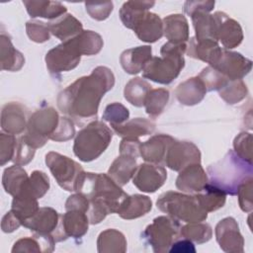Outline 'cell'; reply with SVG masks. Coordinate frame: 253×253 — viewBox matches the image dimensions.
<instances>
[{
  "mask_svg": "<svg viewBox=\"0 0 253 253\" xmlns=\"http://www.w3.org/2000/svg\"><path fill=\"white\" fill-rule=\"evenodd\" d=\"M186 48V43L165 42L160 48L161 57H151L145 64L142 69L143 78L164 85L173 82L185 66Z\"/></svg>",
  "mask_w": 253,
  "mask_h": 253,
  "instance_id": "obj_4",
  "label": "cell"
},
{
  "mask_svg": "<svg viewBox=\"0 0 253 253\" xmlns=\"http://www.w3.org/2000/svg\"><path fill=\"white\" fill-rule=\"evenodd\" d=\"M26 32L29 39L38 43L44 42L50 39V31L48 26L42 21L32 20L27 22Z\"/></svg>",
  "mask_w": 253,
  "mask_h": 253,
  "instance_id": "obj_47",
  "label": "cell"
},
{
  "mask_svg": "<svg viewBox=\"0 0 253 253\" xmlns=\"http://www.w3.org/2000/svg\"><path fill=\"white\" fill-rule=\"evenodd\" d=\"M22 225L21 219L16 215L13 211H8L3 217L1 221V229L5 233H11L17 230Z\"/></svg>",
  "mask_w": 253,
  "mask_h": 253,
  "instance_id": "obj_55",
  "label": "cell"
},
{
  "mask_svg": "<svg viewBox=\"0 0 253 253\" xmlns=\"http://www.w3.org/2000/svg\"><path fill=\"white\" fill-rule=\"evenodd\" d=\"M201 163V151L191 141L175 140L168 148L164 165L174 171H181L190 164Z\"/></svg>",
  "mask_w": 253,
  "mask_h": 253,
  "instance_id": "obj_13",
  "label": "cell"
},
{
  "mask_svg": "<svg viewBox=\"0 0 253 253\" xmlns=\"http://www.w3.org/2000/svg\"><path fill=\"white\" fill-rule=\"evenodd\" d=\"M210 176L209 183L219 188L226 195L237 194L238 187L247 179L252 178V163L241 159L233 150L219 161L210 165L207 169Z\"/></svg>",
  "mask_w": 253,
  "mask_h": 253,
  "instance_id": "obj_3",
  "label": "cell"
},
{
  "mask_svg": "<svg viewBox=\"0 0 253 253\" xmlns=\"http://www.w3.org/2000/svg\"><path fill=\"white\" fill-rule=\"evenodd\" d=\"M156 207L162 212L187 223L207 219L208 212L200 206L195 195L168 191L159 196Z\"/></svg>",
  "mask_w": 253,
  "mask_h": 253,
  "instance_id": "obj_6",
  "label": "cell"
},
{
  "mask_svg": "<svg viewBox=\"0 0 253 253\" xmlns=\"http://www.w3.org/2000/svg\"><path fill=\"white\" fill-rule=\"evenodd\" d=\"M137 168L136 158L126 154H120L111 164L108 175L120 186L126 185L133 177Z\"/></svg>",
  "mask_w": 253,
  "mask_h": 253,
  "instance_id": "obj_29",
  "label": "cell"
},
{
  "mask_svg": "<svg viewBox=\"0 0 253 253\" xmlns=\"http://www.w3.org/2000/svg\"><path fill=\"white\" fill-rule=\"evenodd\" d=\"M65 210L81 211L87 213L89 210V200L82 193H76L68 197L65 202Z\"/></svg>",
  "mask_w": 253,
  "mask_h": 253,
  "instance_id": "obj_53",
  "label": "cell"
},
{
  "mask_svg": "<svg viewBox=\"0 0 253 253\" xmlns=\"http://www.w3.org/2000/svg\"><path fill=\"white\" fill-rule=\"evenodd\" d=\"M151 90V85L142 77H134L130 79L125 86V99L135 107L144 106L147 94Z\"/></svg>",
  "mask_w": 253,
  "mask_h": 253,
  "instance_id": "obj_39",
  "label": "cell"
},
{
  "mask_svg": "<svg viewBox=\"0 0 253 253\" xmlns=\"http://www.w3.org/2000/svg\"><path fill=\"white\" fill-rule=\"evenodd\" d=\"M141 142L138 138L124 137L120 144V154H126L137 158L139 154V147Z\"/></svg>",
  "mask_w": 253,
  "mask_h": 253,
  "instance_id": "obj_54",
  "label": "cell"
},
{
  "mask_svg": "<svg viewBox=\"0 0 253 253\" xmlns=\"http://www.w3.org/2000/svg\"><path fill=\"white\" fill-rule=\"evenodd\" d=\"M152 209V201L149 197L134 194L127 196L121 204L117 213L124 219H134L145 215Z\"/></svg>",
  "mask_w": 253,
  "mask_h": 253,
  "instance_id": "obj_24",
  "label": "cell"
},
{
  "mask_svg": "<svg viewBox=\"0 0 253 253\" xmlns=\"http://www.w3.org/2000/svg\"><path fill=\"white\" fill-rule=\"evenodd\" d=\"M17 138L14 134L0 133V165L4 166L11 161L15 154Z\"/></svg>",
  "mask_w": 253,
  "mask_h": 253,
  "instance_id": "obj_49",
  "label": "cell"
},
{
  "mask_svg": "<svg viewBox=\"0 0 253 253\" xmlns=\"http://www.w3.org/2000/svg\"><path fill=\"white\" fill-rule=\"evenodd\" d=\"M76 192L89 200L87 215L91 224L100 223L108 214L117 212L128 196L108 174L92 172H84Z\"/></svg>",
  "mask_w": 253,
  "mask_h": 253,
  "instance_id": "obj_2",
  "label": "cell"
},
{
  "mask_svg": "<svg viewBox=\"0 0 253 253\" xmlns=\"http://www.w3.org/2000/svg\"><path fill=\"white\" fill-rule=\"evenodd\" d=\"M85 8L89 16L97 21L106 20L114 9L112 1L103 2V3H85Z\"/></svg>",
  "mask_w": 253,
  "mask_h": 253,
  "instance_id": "obj_52",
  "label": "cell"
},
{
  "mask_svg": "<svg viewBox=\"0 0 253 253\" xmlns=\"http://www.w3.org/2000/svg\"><path fill=\"white\" fill-rule=\"evenodd\" d=\"M252 188H253V179L249 178L244 181L237 190L238 203L240 209L245 212H250L253 210L252 204Z\"/></svg>",
  "mask_w": 253,
  "mask_h": 253,
  "instance_id": "obj_51",
  "label": "cell"
},
{
  "mask_svg": "<svg viewBox=\"0 0 253 253\" xmlns=\"http://www.w3.org/2000/svg\"><path fill=\"white\" fill-rule=\"evenodd\" d=\"M0 63L1 69L7 71H19L25 64L24 55L17 50L9 35L2 32L0 35Z\"/></svg>",
  "mask_w": 253,
  "mask_h": 253,
  "instance_id": "obj_28",
  "label": "cell"
},
{
  "mask_svg": "<svg viewBox=\"0 0 253 253\" xmlns=\"http://www.w3.org/2000/svg\"><path fill=\"white\" fill-rule=\"evenodd\" d=\"M154 1H126L120 9L122 23L127 29L132 30L140 17L154 6Z\"/></svg>",
  "mask_w": 253,
  "mask_h": 253,
  "instance_id": "obj_35",
  "label": "cell"
},
{
  "mask_svg": "<svg viewBox=\"0 0 253 253\" xmlns=\"http://www.w3.org/2000/svg\"><path fill=\"white\" fill-rule=\"evenodd\" d=\"M38 199L32 196L25 190H22L17 196L13 197L11 211H13L16 215L23 222L33 216L39 211Z\"/></svg>",
  "mask_w": 253,
  "mask_h": 253,
  "instance_id": "obj_38",
  "label": "cell"
},
{
  "mask_svg": "<svg viewBox=\"0 0 253 253\" xmlns=\"http://www.w3.org/2000/svg\"><path fill=\"white\" fill-rule=\"evenodd\" d=\"M83 37L78 36L62 42L45 54V64L51 75L57 76L61 72L74 69L80 62L81 55H86Z\"/></svg>",
  "mask_w": 253,
  "mask_h": 253,
  "instance_id": "obj_7",
  "label": "cell"
},
{
  "mask_svg": "<svg viewBox=\"0 0 253 253\" xmlns=\"http://www.w3.org/2000/svg\"><path fill=\"white\" fill-rule=\"evenodd\" d=\"M195 29L197 40L211 39L217 42L216 39V19L214 14H209L206 11H195L190 15Z\"/></svg>",
  "mask_w": 253,
  "mask_h": 253,
  "instance_id": "obj_34",
  "label": "cell"
},
{
  "mask_svg": "<svg viewBox=\"0 0 253 253\" xmlns=\"http://www.w3.org/2000/svg\"><path fill=\"white\" fill-rule=\"evenodd\" d=\"M45 164L63 190L76 192L78 183L85 172L79 163L58 152L49 151L45 154Z\"/></svg>",
  "mask_w": 253,
  "mask_h": 253,
  "instance_id": "obj_10",
  "label": "cell"
},
{
  "mask_svg": "<svg viewBox=\"0 0 253 253\" xmlns=\"http://www.w3.org/2000/svg\"><path fill=\"white\" fill-rule=\"evenodd\" d=\"M171 253H195L196 248L192 241L184 238L182 240H176L170 247Z\"/></svg>",
  "mask_w": 253,
  "mask_h": 253,
  "instance_id": "obj_57",
  "label": "cell"
},
{
  "mask_svg": "<svg viewBox=\"0 0 253 253\" xmlns=\"http://www.w3.org/2000/svg\"><path fill=\"white\" fill-rule=\"evenodd\" d=\"M49 189V178L48 176L40 170H35L32 172L28 181L26 182L22 190L27 191L36 199L42 198Z\"/></svg>",
  "mask_w": 253,
  "mask_h": 253,
  "instance_id": "obj_43",
  "label": "cell"
},
{
  "mask_svg": "<svg viewBox=\"0 0 253 253\" xmlns=\"http://www.w3.org/2000/svg\"><path fill=\"white\" fill-rule=\"evenodd\" d=\"M36 153V148H34L31 144H29L24 136H20L17 139V144H16V149H15V154L12 159L14 164L24 166L30 163Z\"/></svg>",
  "mask_w": 253,
  "mask_h": 253,
  "instance_id": "obj_48",
  "label": "cell"
},
{
  "mask_svg": "<svg viewBox=\"0 0 253 253\" xmlns=\"http://www.w3.org/2000/svg\"><path fill=\"white\" fill-rule=\"evenodd\" d=\"M152 57L150 45H139L126 49L120 56L123 69L128 74H137L144 68L145 64Z\"/></svg>",
  "mask_w": 253,
  "mask_h": 253,
  "instance_id": "obj_22",
  "label": "cell"
},
{
  "mask_svg": "<svg viewBox=\"0 0 253 253\" xmlns=\"http://www.w3.org/2000/svg\"><path fill=\"white\" fill-rule=\"evenodd\" d=\"M194 195L196 196L200 206L207 212L219 210L224 206L226 201V194L209 182L201 192Z\"/></svg>",
  "mask_w": 253,
  "mask_h": 253,
  "instance_id": "obj_36",
  "label": "cell"
},
{
  "mask_svg": "<svg viewBox=\"0 0 253 253\" xmlns=\"http://www.w3.org/2000/svg\"><path fill=\"white\" fill-rule=\"evenodd\" d=\"M180 230L181 224L178 219L170 215H161L146 226L142 237L155 253H165L181 236Z\"/></svg>",
  "mask_w": 253,
  "mask_h": 253,
  "instance_id": "obj_9",
  "label": "cell"
},
{
  "mask_svg": "<svg viewBox=\"0 0 253 253\" xmlns=\"http://www.w3.org/2000/svg\"><path fill=\"white\" fill-rule=\"evenodd\" d=\"M132 31L140 41L148 43L155 42L163 36V23L157 14L146 11L136 22Z\"/></svg>",
  "mask_w": 253,
  "mask_h": 253,
  "instance_id": "obj_21",
  "label": "cell"
},
{
  "mask_svg": "<svg viewBox=\"0 0 253 253\" xmlns=\"http://www.w3.org/2000/svg\"><path fill=\"white\" fill-rule=\"evenodd\" d=\"M155 123L145 118H134L123 125H112L113 131L122 137L138 138L151 134L155 130Z\"/></svg>",
  "mask_w": 253,
  "mask_h": 253,
  "instance_id": "obj_31",
  "label": "cell"
},
{
  "mask_svg": "<svg viewBox=\"0 0 253 253\" xmlns=\"http://www.w3.org/2000/svg\"><path fill=\"white\" fill-rule=\"evenodd\" d=\"M214 4V1H186L184 11L189 16L195 11H206L210 13L213 9Z\"/></svg>",
  "mask_w": 253,
  "mask_h": 253,
  "instance_id": "obj_56",
  "label": "cell"
},
{
  "mask_svg": "<svg viewBox=\"0 0 253 253\" xmlns=\"http://www.w3.org/2000/svg\"><path fill=\"white\" fill-rule=\"evenodd\" d=\"M180 235L192 242L203 244L208 242L212 236V229L209 223L192 222L181 226Z\"/></svg>",
  "mask_w": 253,
  "mask_h": 253,
  "instance_id": "obj_41",
  "label": "cell"
},
{
  "mask_svg": "<svg viewBox=\"0 0 253 253\" xmlns=\"http://www.w3.org/2000/svg\"><path fill=\"white\" fill-rule=\"evenodd\" d=\"M215 239L221 250L227 253H242L244 238L239 231L237 221L231 217L221 219L215 226Z\"/></svg>",
  "mask_w": 253,
  "mask_h": 253,
  "instance_id": "obj_14",
  "label": "cell"
},
{
  "mask_svg": "<svg viewBox=\"0 0 253 253\" xmlns=\"http://www.w3.org/2000/svg\"><path fill=\"white\" fill-rule=\"evenodd\" d=\"M23 226L34 233L51 235L55 242L66 239L62 231L61 214L50 207L40 208L33 216L23 222Z\"/></svg>",
  "mask_w": 253,
  "mask_h": 253,
  "instance_id": "obj_11",
  "label": "cell"
},
{
  "mask_svg": "<svg viewBox=\"0 0 253 253\" xmlns=\"http://www.w3.org/2000/svg\"><path fill=\"white\" fill-rule=\"evenodd\" d=\"M176 139L169 134H155L140 144L139 154L146 162L162 164L164 163L169 146Z\"/></svg>",
  "mask_w": 253,
  "mask_h": 253,
  "instance_id": "obj_19",
  "label": "cell"
},
{
  "mask_svg": "<svg viewBox=\"0 0 253 253\" xmlns=\"http://www.w3.org/2000/svg\"><path fill=\"white\" fill-rule=\"evenodd\" d=\"M170 98V93L165 88L151 89L146 96L144 106L146 114L155 119L162 114Z\"/></svg>",
  "mask_w": 253,
  "mask_h": 253,
  "instance_id": "obj_40",
  "label": "cell"
},
{
  "mask_svg": "<svg viewBox=\"0 0 253 253\" xmlns=\"http://www.w3.org/2000/svg\"><path fill=\"white\" fill-rule=\"evenodd\" d=\"M29 176L24 168L14 164L6 168L2 175V186L5 192L13 197L17 196L24 188Z\"/></svg>",
  "mask_w": 253,
  "mask_h": 253,
  "instance_id": "obj_37",
  "label": "cell"
},
{
  "mask_svg": "<svg viewBox=\"0 0 253 253\" xmlns=\"http://www.w3.org/2000/svg\"><path fill=\"white\" fill-rule=\"evenodd\" d=\"M55 241L50 235L34 233L33 237H24L17 240L12 248L13 253L20 252H52L54 250Z\"/></svg>",
  "mask_w": 253,
  "mask_h": 253,
  "instance_id": "obj_32",
  "label": "cell"
},
{
  "mask_svg": "<svg viewBox=\"0 0 253 253\" xmlns=\"http://www.w3.org/2000/svg\"><path fill=\"white\" fill-rule=\"evenodd\" d=\"M198 77L202 80L204 83L207 92L208 91H213V90H220L226 82L229 80L224 75L219 73L216 69H214L211 66H207L204 68Z\"/></svg>",
  "mask_w": 253,
  "mask_h": 253,
  "instance_id": "obj_44",
  "label": "cell"
},
{
  "mask_svg": "<svg viewBox=\"0 0 253 253\" xmlns=\"http://www.w3.org/2000/svg\"><path fill=\"white\" fill-rule=\"evenodd\" d=\"M218 95L228 105H234L246 98L248 89L242 79L228 80L226 84L218 90Z\"/></svg>",
  "mask_w": 253,
  "mask_h": 253,
  "instance_id": "obj_42",
  "label": "cell"
},
{
  "mask_svg": "<svg viewBox=\"0 0 253 253\" xmlns=\"http://www.w3.org/2000/svg\"><path fill=\"white\" fill-rule=\"evenodd\" d=\"M216 19V39L225 49L238 46L243 40V32L239 23L229 18L224 12L214 13Z\"/></svg>",
  "mask_w": 253,
  "mask_h": 253,
  "instance_id": "obj_16",
  "label": "cell"
},
{
  "mask_svg": "<svg viewBox=\"0 0 253 253\" xmlns=\"http://www.w3.org/2000/svg\"><path fill=\"white\" fill-rule=\"evenodd\" d=\"M50 34L62 42L68 41L83 32V26L71 14H64L59 18L47 23Z\"/></svg>",
  "mask_w": 253,
  "mask_h": 253,
  "instance_id": "obj_27",
  "label": "cell"
},
{
  "mask_svg": "<svg viewBox=\"0 0 253 253\" xmlns=\"http://www.w3.org/2000/svg\"><path fill=\"white\" fill-rule=\"evenodd\" d=\"M167 179L163 166L153 163H142L137 166L132 177L133 185L143 193H154L161 188Z\"/></svg>",
  "mask_w": 253,
  "mask_h": 253,
  "instance_id": "obj_15",
  "label": "cell"
},
{
  "mask_svg": "<svg viewBox=\"0 0 253 253\" xmlns=\"http://www.w3.org/2000/svg\"><path fill=\"white\" fill-rule=\"evenodd\" d=\"M74 135H75L74 122L68 117H60L59 125L55 132L51 135L50 140H53L56 142L67 141L71 139Z\"/></svg>",
  "mask_w": 253,
  "mask_h": 253,
  "instance_id": "obj_50",
  "label": "cell"
},
{
  "mask_svg": "<svg viewBox=\"0 0 253 253\" xmlns=\"http://www.w3.org/2000/svg\"><path fill=\"white\" fill-rule=\"evenodd\" d=\"M115 85V76L106 66H97L62 90L56 99L61 113L77 125L97 118L100 102Z\"/></svg>",
  "mask_w": 253,
  "mask_h": 253,
  "instance_id": "obj_1",
  "label": "cell"
},
{
  "mask_svg": "<svg viewBox=\"0 0 253 253\" xmlns=\"http://www.w3.org/2000/svg\"><path fill=\"white\" fill-rule=\"evenodd\" d=\"M27 109L20 103L10 102L1 111V128L9 134H20L27 129Z\"/></svg>",
  "mask_w": 253,
  "mask_h": 253,
  "instance_id": "obj_18",
  "label": "cell"
},
{
  "mask_svg": "<svg viewBox=\"0 0 253 253\" xmlns=\"http://www.w3.org/2000/svg\"><path fill=\"white\" fill-rule=\"evenodd\" d=\"M60 117L54 108H41L29 117L27 132L23 136L34 148L42 147L55 132Z\"/></svg>",
  "mask_w": 253,
  "mask_h": 253,
  "instance_id": "obj_8",
  "label": "cell"
},
{
  "mask_svg": "<svg viewBox=\"0 0 253 253\" xmlns=\"http://www.w3.org/2000/svg\"><path fill=\"white\" fill-rule=\"evenodd\" d=\"M28 14L32 18H44L50 21L59 18L66 14L67 8L58 1H36V0H24Z\"/></svg>",
  "mask_w": 253,
  "mask_h": 253,
  "instance_id": "obj_30",
  "label": "cell"
},
{
  "mask_svg": "<svg viewBox=\"0 0 253 253\" xmlns=\"http://www.w3.org/2000/svg\"><path fill=\"white\" fill-rule=\"evenodd\" d=\"M179 172L176 179V187L184 193L197 194L201 192L209 182L208 175L201 163L190 164Z\"/></svg>",
  "mask_w": 253,
  "mask_h": 253,
  "instance_id": "obj_17",
  "label": "cell"
},
{
  "mask_svg": "<svg viewBox=\"0 0 253 253\" xmlns=\"http://www.w3.org/2000/svg\"><path fill=\"white\" fill-rule=\"evenodd\" d=\"M89 223L87 213L81 211L71 210L61 214V226L66 239L68 237L77 239L84 236L88 231Z\"/></svg>",
  "mask_w": 253,
  "mask_h": 253,
  "instance_id": "obj_25",
  "label": "cell"
},
{
  "mask_svg": "<svg viewBox=\"0 0 253 253\" xmlns=\"http://www.w3.org/2000/svg\"><path fill=\"white\" fill-rule=\"evenodd\" d=\"M206 94V87L198 76L191 77L180 83L175 90L177 100L185 106H194L201 103Z\"/></svg>",
  "mask_w": 253,
  "mask_h": 253,
  "instance_id": "obj_23",
  "label": "cell"
},
{
  "mask_svg": "<svg viewBox=\"0 0 253 253\" xmlns=\"http://www.w3.org/2000/svg\"><path fill=\"white\" fill-rule=\"evenodd\" d=\"M234 152L244 161L252 163V134L240 132L233 140Z\"/></svg>",
  "mask_w": 253,
  "mask_h": 253,
  "instance_id": "obj_46",
  "label": "cell"
},
{
  "mask_svg": "<svg viewBox=\"0 0 253 253\" xmlns=\"http://www.w3.org/2000/svg\"><path fill=\"white\" fill-rule=\"evenodd\" d=\"M222 48L218 42L211 39L197 40L195 37L191 38L186 48V53L190 57L200 59L212 66L218 59Z\"/></svg>",
  "mask_w": 253,
  "mask_h": 253,
  "instance_id": "obj_20",
  "label": "cell"
},
{
  "mask_svg": "<svg viewBox=\"0 0 253 253\" xmlns=\"http://www.w3.org/2000/svg\"><path fill=\"white\" fill-rule=\"evenodd\" d=\"M211 67L229 80H238L250 72L252 60L237 51L222 48L217 61Z\"/></svg>",
  "mask_w": 253,
  "mask_h": 253,
  "instance_id": "obj_12",
  "label": "cell"
},
{
  "mask_svg": "<svg viewBox=\"0 0 253 253\" xmlns=\"http://www.w3.org/2000/svg\"><path fill=\"white\" fill-rule=\"evenodd\" d=\"M163 35L173 43H186L189 40V25L182 14H172L162 20Z\"/></svg>",
  "mask_w": 253,
  "mask_h": 253,
  "instance_id": "obj_26",
  "label": "cell"
},
{
  "mask_svg": "<svg viewBox=\"0 0 253 253\" xmlns=\"http://www.w3.org/2000/svg\"><path fill=\"white\" fill-rule=\"evenodd\" d=\"M112 137L113 130L105 123L95 120L76 134L73 152L83 162L93 161L108 148Z\"/></svg>",
  "mask_w": 253,
  "mask_h": 253,
  "instance_id": "obj_5",
  "label": "cell"
},
{
  "mask_svg": "<svg viewBox=\"0 0 253 253\" xmlns=\"http://www.w3.org/2000/svg\"><path fill=\"white\" fill-rule=\"evenodd\" d=\"M129 118V111L123 104L115 102L109 104L104 111L102 119L110 125H123Z\"/></svg>",
  "mask_w": 253,
  "mask_h": 253,
  "instance_id": "obj_45",
  "label": "cell"
},
{
  "mask_svg": "<svg viewBox=\"0 0 253 253\" xmlns=\"http://www.w3.org/2000/svg\"><path fill=\"white\" fill-rule=\"evenodd\" d=\"M97 251L99 253H125L126 251V239L117 229H106L98 236Z\"/></svg>",
  "mask_w": 253,
  "mask_h": 253,
  "instance_id": "obj_33",
  "label": "cell"
}]
</instances>
